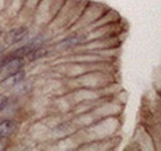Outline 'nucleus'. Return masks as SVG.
Masks as SVG:
<instances>
[{
	"instance_id": "obj_2",
	"label": "nucleus",
	"mask_w": 161,
	"mask_h": 151,
	"mask_svg": "<svg viewBox=\"0 0 161 151\" xmlns=\"http://www.w3.org/2000/svg\"><path fill=\"white\" fill-rule=\"evenodd\" d=\"M15 129V121L13 120H4L0 123V140L6 139Z\"/></svg>"
},
{
	"instance_id": "obj_1",
	"label": "nucleus",
	"mask_w": 161,
	"mask_h": 151,
	"mask_svg": "<svg viewBox=\"0 0 161 151\" xmlns=\"http://www.w3.org/2000/svg\"><path fill=\"white\" fill-rule=\"evenodd\" d=\"M29 31L26 27H19V29H15V30H11L8 35V42L10 45H14L16 42H20L24 38L27 36Z\"/></svg>"
},
{
	"instance_id": "obj_5",
	"label": "nucleus",
	"mask_w": 161,
	"mask_h": 151,
	"mask_svg": "<svg viewBox=\"0 0 161 151\" xmlns=\"http://www.w3.org/2000/svg\"><path fill=\"white\" fill-rule=\"evenodd\" d=\"M0 32H1V31H0Z\"/></svg>"
},
{
	"instance_id": "obj_3",
	"label": "nucleus",
	"mask_w": 161,
	"mask_h": 151,
	"mask_svg": "<svg viewBox=\"0 0 161 151\" xmlns=\"http://www.w3.org/2000/svg\"><path fill=\"white\" fill-rule=\"evenodd\" d=\"M6 104H8V98L5 95H0V112L5 108Z\"/></svg>"
},
{
	"instance_id": "obj_4",
	"label": "nucleus",
	"mask_w": 161,
	"mask_h": 151,
	"mask_svg": "<svg viewBox=\"0 0 161 151\" xmlns=\"http://www.w3.org/2000/svg\"><path fill=\"white\" fill-rule=\"evenodd\" d=\"M3 51H4V47H3V46H1V45H0V53H1V52H3Z\"/></svg>"
}]
</instances>
